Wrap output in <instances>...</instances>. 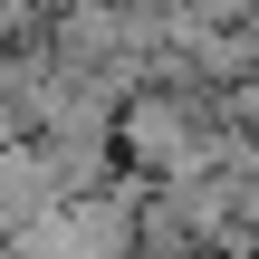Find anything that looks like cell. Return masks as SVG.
Segmentation results:
<instances>
[{
    "instance_id": "obj_1",
    "label": "cell",
    "mask_w": 259,
    "mask_h": 259,
    "mask_svg": "<svg viewBox=\"0 0 259 259\" xmlns=\"http://www.w3.org/2000/svg\"><path fill=\"white\" fill-rule=\"evenodd\" d=\"M19 135H29V125H19V96H10V87H0V154H10V144H19Z\"/></svg>"
},
{
    "instance_id": "obj_2",
    "label": "cell",
    "mask_w": 259,
    "mask_h": 259,
    "mask_svg": "<svg viewBox=\"0 0 259 259\" xmlns=\"http://www.w3.org/2000/svg\"><path fill=\"white\" fill-rule=\"evenodd\" d=\"M231 29L250 38V67H259V0H240V10H231Z\"/></svg>"
},
{
    "instance_id": "obj_3",
    "label": "cell",
    "mask_w": 259,
    "mask_h": 259,
    "mask_svg": "<svg viewBox=\"0 0 259 259\" xmlns=\"http://www.w3.org/2000/svg\"><path fill=\"white\" fill-rule=\"evenodd\" d=\"M19 48H29V38H10V29H0V87L19 77Z\"/></svg>"
}]
</instances>
